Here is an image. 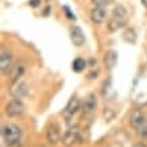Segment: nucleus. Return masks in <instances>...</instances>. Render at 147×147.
Wrapping results in <instances>:
<instances>
[{
  "instance_id": "1",
  "label": "nucleus",
  "mask_w": 147,
  "mask_h": 147,
  "mask_svg": "<svg viewBox=\"0 0 147 147\" xmlns=\"http://www.w3.org/2000/svg\"><path fill=\"white\" fill-rule=\"evenodd\" d=\"M1 135L7 146H15L22 139V129L15 124H5L1 129Z\"/></svg>"
},
{
  "instance_id": "2",
  "label": "nucleus",
  "mask_w": 147,
  "mask_h": 147,
  "mask_svg": "<svg viewBox=\"0 0 147 147\" xmlns=\"http://www.w3.org/2000/svg\"><path fill=\"white\" fill-rule=\"evenodd\" d=\"M24 112V104L22 102L20 98H13L7 104L5 107V113L11 117H16V116H20Z\"/></svg>"
},
{
  "instance_id": "3",
  "label": "nucleus",
  "mask_w": 147,
  "mask_h": 147,
  "mask_svg": "<svg viewBox=\"0 0 147 147\" xmlns=\"http://www.w3.org/2000/svg\"><path fill=\"white\" fill-rule=\"evenodd\" d=\"M9 92L12 94L15 98H22L24 97L28 92V86L24 81L22 80H18V81H13L12 85H11V88H9Z\"/></svg>"
},
{
  "instance_id": "4",
  "label": "nucleus",
  "mask_w": 147,
  "mask_h": 147,
  "mask_svg": "<svg viewBox=\"0 0 147 147\" xmlns=\"http://www.w3.org/2000/svg\"><path fill=\"white\" fill-rule=\"evenodd\" d=\"M78 135H80V129L77 125H73V127H69L67 131L65 132L62 138V143L65 147H70L73 146L74 143L77 142V139H78Z\"/></svg>"
},
{
  "instance_id": "5",
  "label": "nucleus",
  "mask_w": 147,
  "mask_h": 147,
  "mask_svg": "<svg viewBox=\"0 0 147 147\" xmlns=\"http://www.w3.org/2000/svg\"><path fill=\"white\" fill-rule=\"evenodd\" d=\"M80 107H81L80 100L77 97H71L70 100H69V102L66 104L65 109H63V117H65L66 120H70L71 117L76 115V112L80 109Z\"/></svg>"
},
{
  "instance_id": "6",
  "label": "nucleus",
  "mask_w": 147,
  "mask_h": 147,
  "mask_svg": "<svg viewBox=\"0 0 147 147\" xmlns=\"http://www.w3.org/2000/svg\"><path fill=\"white\" fill-rule=\"evenodd\" d=\"M146 121H147L146 117H144V115H143V112L140 111V109H134L132 113L129 115V124H131V127L134 129H136V131H138Z\"/></svg>"
},
{
  "instance_id": "7",
  "label": "nucleus",
  "mask_w": 147,
  "mask_h": 147,
  "mask_svg": "<svg viewBox=\"0 0 147 147\" xmlns=\"http://www.w3.org/2000/svg\"><path fill=\"white\" fill-rule=\"evenodd\" d=\"M11 69H12V55L8 51L1 50V54H0V70H1L3 74H7Z\"/></svg>"
},
{
  "instance_id": "8",
  "label": "nucleus",
  "mask_w": 147,
  "mask_h": 147,
  "mask_svg": "<svg viewBox=\"0 0 147 147\" xmlns=\"http://www.w3.org/2000/svg\"><path fill=\"white\" fill-rule=\"evenodd\" d=\"M70 39L73 42V45L80 47L84 45L85 42V36H84V31L81 30V27L78 26H73L70 30Z\"/></svg>"
},
{
  "instance_id": "9",
  "label": "nucleus",
  "mask_w": 147,
  "mask_h": 147,
  "mask_svg": "<svg viewBox=\"0 0 147 147\" xmlns=\"http://www.w3.org/2000/svg\"><path fill=\"white\" fill-rule=\"evenodd\" d=\"M46 138L49 140V143L51 144H57L59 140H61V132H59V127L57 124H50L49 128H47V132H46Z\"/></svg>"
},
{
  "instance_id": "10",
  "label": "nucleus",
  "mask_w": 147,
  "mask_h": 147,
  "mask_svg": "<svg viewBox=\"0 0 147 147\" xmlns=\"http://www.w3.org/2000/svg\"><path fill=\"white\" fill-rule=\"evenodd\" d=\"M105 18H107V9L104 7H94L90 11V19L96 24H101L105 20Z\"/></svg>"
},
{
  "instance_id": "11",
  "label": "nucleus",
  "mask_w": 147,
  "mask_h": 147,
  "mask_svg": "<svg viewBox=\"0 0 147 147\" xmlns=\"http://www.w3.org/2000/svg\"><path fill=\"white\" fill-rule=\"evenodd\" d=\"M81 108H82L84 113H90L96 108V96L94 94H88L84 98V102H82Z\"/></svg>"
},
{
  "instance_id": "12",
  "label": "nucleus",
  "mask_w": 147,
  "mask_h": 147,
  "mask_svg": "<svg viewBox=\"0 0 147 147\" xmlns=\"http://www.w3.org/2000/svg\"><path fill=\"white\" fill-rule=\"evenodd\" d=\"M117 62V53L115 50H108L105 55H104V65L107 66V69H113V66Z\"/></svg>"
},
{
  "instance_id": "13",
  "label": "nucleus",
  "mask_w": 147,
  "mask_h": 147,
  "mask_svg": "<svg viewBox=\"0 0 147 147\" xmlns=\"http://www.w3.org/2000/svg\"><path fill=\"white\" fill-rule=\"evenodd\" d=\"M124 24H125V19L113 16V18L108 22V30L111 32H116V31H119L121 27H124Z\"/></svg>"
},
{
  "instance_id": "14",
  "label": "nucleus",
  "mask_w": 147,
  "mask_h": 147,
  "mask_svg": "<svg viewBox=\"0 0 147 147\" xmlns=\"http://www.w3.org/2000/svg\"><path fill=\"white\" fill-rule=\"evenodd\" d=\"M23 73H24V65L23 63H18V65L12 66V69H11V80H12V82L20 80Z\"/></svg>"
},
{
  "instance_id": "15",
  "label": "nucleus",
  "mask_w": 147,
  "mask_h": 147,
  "mask_svg": "<svg viewBox=\"0 0 147 147\" xmlns=\"http://www.w3.org/2000/svg\"><path fill=\"white\" fill-rule=\"evenodd\" d=\"M123 39L125 42H128L131 45H134L135 42H136V32H135L134 28H131V27H127L123 32Z\"/></svg>"
},
{
  "instance_id": "16",
  "label": "nucleus",
  "mask_w": 147,
  "mask_h": 147,
  "mask_svg": "<svg viewBox=\"0 0 147 147\" xmlns=\"http://www.w3.org/2000/svg\"><path fill=\"white\" fill-rule=\"evenodd\" d=\"M71 67H73L74 71H82L86 67V61L82 59V58H76L71 63Z\"/></svg>"
},
{
  "instance_id": "17",
  "label": "nucleus",
  "mask_w": 147,
  "mask_h": 147,
  "mask_svg": "<svg viewBox=\"0 0 147 147\" xmlns=\"http://www.w3.org/2000/svg\"><path fill=\"white\" fill-rule=\"evenodd\" d=\"M113 16H116V18L125 19V18H127V9H125L123 5H116L115 9H113Z\"/></svg>"
},
{
  "instance_id": "18",
  "label": "nucleus",
  "mask_w": 147,
  "mask_h": 147,
  "mask_svg": "<svg viewBox=\"0 0 147 147\" xmlns=\"http://www.w3.org/2000/svg\"><path fill=\"white\" fill-rule=\"evenodd\" d=\"M92 3L96 7H107L108 4L112 3V0H92Z\"/></svg>"
},
{
  "instance_id": "19",
  "label": "nucleus",
  "mask_w": 147,
  "mask_h": 147,
  "mask_svg": "<svg viewBox=\"0 0 147 147\" xmlns=\"http://www.w3.org/2000/svg\"><path fill=\"white\" fill-rule=\"evenodd\" d=\"M138 132H139L140 135H142L143 138H147V121L142 125V127H140V128L138 129Z\"/></svg>"
},
{
  "instance_id": "20",
  "label": "nucleus",
  "mask_w": 147,
  "mask_h": 147,
  "mask_svg": "<svg viewBox=\"0 0 147 147\" xmlns=\"http://www.w3.org/2000/svg\"><path fill=\"white\" fill-rule=\"evenodd\" d=\"M63 9H65V13H66L69 18H70V19H74V15H71L70 11H69V8H67V7H63Z\"/></svg>"
},
{
  "instance_id": "21",
  "label": "nucleus",
  "mask_w": 147,
  "mask_h": 147,
  "mask_svg": "<svg viewBox=\"0 0 147 147\" xmlns=\"http://www.w3.org/2000/svg\"><path fill=\"white\" fill-rule=\"evenodd\" d=\"M38 4H39V0H31V1H30V5H31V7H36Z\"/></svg>"
},
{
  "instance_id": "22",
  "label": "nucleus",
  "mask_w": 147,
  "mask_h": 147,
  "mask_svg": "<svg viewBox=\"0 0 147 147\" xmlns=\"http://www.w3.org/2000/svg\"><path fill=\"white\" fill-rule=\"evenodd\" d=\"M134 147H146V146H144V144H143V143H138V144H135Z\"/></svg>"
},
{
  "instance_id": "23",
  "label": "nucleus",
  "mask_w": 147,
  "mask_h": 147,
  "mask_svg": "<svg viewBox=\"0 0 147 147\" xmlns=\"http://www.w3.org/2000/svg\"><path fill=\"white\" fill-rule=\"evenodd\" d=\"M143 4H144V7H147V0H143Z\"/></svg>"
},
{
  "instance_id": "24",
  "label": "nucleus",
  "mask_w": 147,
  "mask_h": 147,
  "mask_svg": "<svg viewBox=\"0 0 147 147\" xmlns=\"http://www.w3.org/2000/svg\"><path fill=\"white\" fill-rule=\"evenodd\" d=\"M19 147H23V146H19Z\"/></svg>"
}]
</instances>
